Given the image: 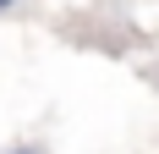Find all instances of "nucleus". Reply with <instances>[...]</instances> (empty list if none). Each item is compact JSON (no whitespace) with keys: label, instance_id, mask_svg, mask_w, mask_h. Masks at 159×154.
Masks as SVG:
<instances>
[{"label":"nucleus","instance_id":"obj_1","mask_svg":"<svg viewBox=\"0 0 159 154\" xmlns=\"http://www.w3.org/2000/svg\"><path fill=\"white\" fill-rule=\"evenodd\" d=\"M11 154H44V149H33V143H22V149H11Z\"/></svg>","mask_w":159,"mask_h":154},{"label":"nucleus","instance_id":"obj_2","mask_svg":"<svg viewBox=\"0 0 159 154\" xmlns=\"http://www.w3.org/2000/svg\"><path fill=\"white\" fill-rule=\"evenodd\" d=\"M11 6H16V0H0V11H11Z\"/></svg>","mask_w":159,"mask_h":154}]
</instances>
